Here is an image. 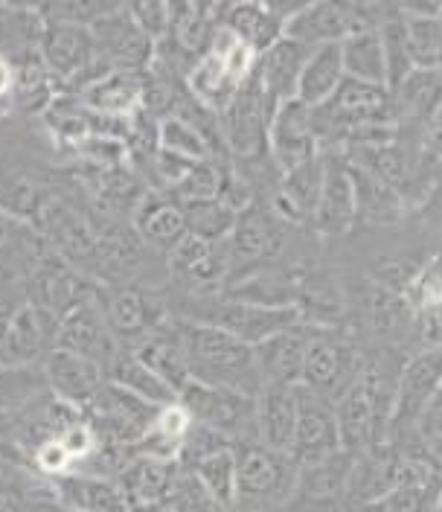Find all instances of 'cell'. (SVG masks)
Segmentation results:
<instances>
[{"instance_id":"obj_45","label":"cell","mask_w":442,"mask_h":512,"mask_svg":"<svg viewBox=\"0 0 442 512\" xmlns=\"http://www.w3.org/2000/svg\"><path fill=\"white\" fill-rule=\"evenodd\" d=\"M230 446L233 443L227 437H221L219 431L192 422L184 443H181V451H178V466H181V472H192L201 460H207V457H213V454H219Z\"/></svg>"},{"instance_id":"obj_46","label":"cell","mask_w":442,"mask_h":512,"mask_svg":"<svg viewBox=\"0 0 442 512\" xmlns=\"http://www.w3.org/2000/svg\"><path fill=\"white\" fill-rule=\"evenodd\" d=\"M169 510L172 512H230L221 507L216 498H210L204 492V486L192 478L190 472H181L175 480L172 498H169Z\"/></svg>"},{"instance_id":"obj_7","label":"cell","mask_w":442,"mask_h":512,"mask_svg":"<svg viewBox=\"0 0 442 512\" xmlns=\"http://www.w3.org/2000/svg\"><path fill=\"white\" fill-rule=\"evenodd\" d=\"M442 390V344H431L416 352L402 364L399 384H396V405L390 416L387 440L396 434H408L419 419H425L431 402Z\"/></svg>"},{"instance_id":"obj_13","label":"cell","mask_w":442,"mask_h":512,"mask_svg":"<svg viewBox=\"0 0 442 512\" xmlns=\"http://www.w3.org/2000/svg\"><path fill=\"white\" fill-rule=\"evenodd\" d=\"M297 399H300V414H297V428H294V440L288 451L291 460L297 466H309V463L329 460L338 451H344L335 405L312 390H306L303 384H297Z\"/></svg>"},{"instance_id":"obj_16","label":"cell","mask_w":442,"mask_h":512,"mask_svg":"<svg viewBox=\"0 0 442 512\" xmlns=\"http://www.w3.org/2000/svg\"><path fill=\"white\" fill-rule=\"evenodd\" d=\"M320 155L315 137L312 108L300 99L283 102L268 126V160L277 166V172H288L306 160Z\"/></svg>"},{"instance_id":"obj_37","label":"cell","mask_w":442,"mask_h":512,"mask_svg":"<svg viewBox=\"0 0 442 512\" xmlns=\"http://www.w3.org/2000/svg\"><path fill=\"white\" fill-rule=\"evenodd\" d=\"M390 94H396L393 102H396L399 114L405 111V114H413L428 123L442 102V67L440 70H413L411 76Z\"/></svg>"},{"instance_id":"obj_48","label":"cell","mask_w":442,"mask_h":512,"mask_svg":"<svg viewBox=\"0 0 442 512\" xmlns=\"http://www.w3.org/2000/svg\"><path fill=\"white\" fill-rule=\"evenodd\" d=\"M428 146L442 155V102L437 105V111L431 114V120H428Z\"/></svg>"},{"instance_id":"obj_35","label":"cell","mask_w":442,"mask_h":512,"mask_svg":"<svg viewBox=\"0 0 442 512\" xmlns=\"http://www.w3.org/2000/svg\"><path fill=\"white\" fill-rule=\"evenodd\" d=\"M105 379H108L111 384H117V387H123V390H128L131 396H137V399L149 402L152 408L172 405V402L178 399V396H175V390L163 382L152 367H146L137 355H131V352L126 350L120 352V355H117V361L108 367Z\"/></svg>"},{"instance_id":"obj_11","label":"cell","mask_w":442,"mask_h":512,"mask_svg":"<svg viewBox=\"0 0 442 512\" xmlns=\"http://www.w3.org/2000/svg\"><path fill=\"white\" fill-rule=\"evenodd\" d=\"M355 454L338 451L329 460L297 466L285 512H347V483Z\"/></svg>"},{"instance_id":"obj_42","label":"cell","mask_w":442,"mask_h":512,"mask_svg":"<svg viewBox=\"0 0 442 512\" xmlns=\"http://www.w3.org/2000/svg\"><path fill=\"white\" fill-rule=\"evenodd\" d=\"M224 160H198L184 172V178L169 190V198L181 207L219 198Z\"/></svg>"},{"instance_id":"obj_36","label":"cell","mask_w":442,"mask_h":512,"mask_svg":"<svg viewBox=\"0 0 442 512\" xmlns=\"http://www.w3.org/2000/svg\"><path fill=\"white\" fill-rule=\"evenodd\" d=\"M349 175H352V187H355V207L358 216H367L370 222H393L402 213V198L393 187H387L376 175L364 172L361 166L349 163Z\"/></svg>"},{"instance_id":"obj_41","label":"cell","mask_w":442,"mask_h":512,"mask_svg":"<svg viewBox=\"0 0 442 512\" xmlns=\"http://www.w3.org/2000/svg\"><path fill=\"white\" fill-rule=\"evenodd\" d=\"M181 210H184V219H187V233L204 239V242H213V245L227 242V236H230V230L236 224V216H239L230 207H224L219 198L187 204Z\"/></svg>"},{"instance_id":"obj_50","label":"cell","mask_w":442,"mask_h":512,"mask_svg":"<svg viewBox=\"0 0 442 512\" xmlns=\"http://www.w3.org/2000/svg\"><path fill=\"white\" fill-rule=\"evenodd\" d=\"M0 512H21V510H18L12 501H3V498H0Z\"/></svg>"},{"instance_id":"obj_52","label":"cell","mask_w":442,"mask_h":512,"mask_svg":"<svg viewBox=\"0 0 442 512\" xmlns=\"http://www.w3.org/2000/svg\"><path fill=\"white\" fill-rule=\"evenodd\" d=\"M431 428H442V425H431Z\"/></svg>"},{"instance_id":"obj_19","label":"cell","mask_w":442,"mask_h":512,"mask_svg":"<svg viewBox=\"0 0 442 512\" xmlns=\"http://www.w3.org/2000/svg\"><path fill=\"white\" fill-rule=\"evenodd\" d=\"M323 160H326L323 190H320L309 224L320 236L332 239V236H344L352 227V222L358 219V207H355V187H352L347 158H341L335 152H329V155L323 152Z\"/></svg>"},{"instance_id":"obj_24","label":"cell","mask_w":442,"mask_h":512,"mask_svg":"<svg viewBox=\"0 0 442 512\" xmlns=\"http://www.w3.org/2000/svg\"><path fill=\"white\" fill-rule=\"evenodd\" d=\"M309 53H312V47L283 35L256 59V70H253L256 82L274 108L297 99V82H300V73H303Z\"/></svg>"},{"instance_id":"obj_49","label":"cell","mask_w":442,"mask_h":512,"mask_svg":"<svg viewBox=\"0 0 442 512\" xmlns=\"http://www.w3.org/2000/svg\"><path fill=\"white\" fill-rule=\"evenodd\" d=\"M128 512H172L169 504H152V507H131Z\"/></svg>"},{"instance_id":"obj_38","label":"cell","mask_w":442,"mask_h":512,"mask_svg":"<svg viewBox=\"0 0 442 512\" xmlns=\"http://www.w3.org/2000/svg\"><path fill=\"white\" fill-rule=\"evenodd\" d=\"M44 393L41 367H0V411L24 414Z\"/></svg>"},{"instance_id":"obj_4","label":"cell","mask_w":442,"mask_h":512,"mask_svg":"<svg viewBox=\"0 0 442 512\" xmlns=\"http://www.w3.org/2000/svg\"><path fill=\"white\" fill-rule=\"evenodd\" d=\"M178 405L190 414L192 422L219 431L230 443L256 440L253 396L213 387V384L187 382V387L178 393Z\"/></svg>"},{"instance_id":"obj_27","label":"cell","mask_w":442,"mask_h":512,"mask_svg":"<svg viewBox=\"0 0 442 512\" xmlns=\"http://www.w3.org/2000/svg\"><path fill=\"white\" fill-rule=\"evenodd\" d=\"M15 85H12V120H41V114L50 108V102L62 94L59 82L44 67L38 50L21 53L12 59Z\"/></svg>"},{"instance_id":"obj_31","label":"cell","mask_w":442,"mask_h":512,"mask_svg":"<svg viewBox=\"0 0 442 512\" xmlns=\"http://www.w3.org/2000/svg\"><path fill=\"white\" fill-rule=\"evenodd\" d=\"M131 355H137L146 367H152L163 382L175 390V396L187 387L190 382V370L184 361V352L175 341V315H169V320L160 326L158 332H152L149 338H143L140 344H134Z\"/></svg>"},{"instance_id":"obj_15","label":"cell","mask_w":442,"mask_h":512,"mask_svg":"<svg viewBox=\"0 0 442 512\" xmlns=\"http://www.w3.org/2000/svg\"><path fill=\"white\" fill-rule=\"evenodd\" d=\"M35 50L62 91L73 88L96 64V47L88 27L44 21Z\"/></svg>"},{"instance_id":"obj_21","label":"cell","mask_w":442,"mask_h":512,"mask_svg":"<svg viewBox=\"0 0 442 512\" xmlns=\"http://www.w3.org/2000/svg\"><path fill=\"white\" fill-rule=\"evenodd\" d=\"M280 245H283V222L271 213V207H262L256 201L236 216V224L227 236L230 268L233 262L259 265L280 254Z\"/></svg>"},{"instance_id":"obj_39","label":"cell","mask_w":442,"mask_h":512,"mask_svg":"<svg viewBox=\"0 0 442 512\" xmlns=\"http://www.w3.org/2000/svg\"><path fill=\"white\" fill-rule=\"evenodd\" d=\"M192 478L204 486L210 498H216L221 507L233 512L236 507V460H233V446L224 448L219 454L201 460L190 472Z\"/></svg>"},{"instance_id":"obj_23","label":"cell","mask_w":442,"mask_h":512,"mask_svg":"<svg viewBox=\"0 0 442 512\" xmlns=\"http://www.w3.org/2000/svg\"><path fill=\"white\" fill-rule=\"evenodd\" d=\"M253 414H256V440L274 451H291L300 399L297 384H262L253 396Z\"/></svg>"},{"instance_id":"obj_47","label":"cell","mask_w":442,"mask_h":512,"mask_svg":"<svg viewBox=\"0 0 442 512\" xmlns=\"http://www.w3.org/2000/svg\"><path fill=\"white\" fill-rule=\"evenodd\" d=\"M134 24L143 30V35L158 47L169 35V3L160 0H146V3H126Z\"/></svg>"},{"instance_id":"obj_12","label":"cell","mask_w":442,"mask_h":512,"mask_svg":"<svg viewBox=\"0 0 442 512\" xmlns=\"http://www.w3.org/2000/svg\"><path fill=\"white\" fill-rule=\"evenodd\" d=\"M88 30L94 38L96 64H105L111 70H131V73H143L152 64L155 44L134 24L126 3L102 15Z\"/></svg>"},{"instance_id":"obj_18","label":"cell","mask_w":442,"mask_h":512,"mask_svg":"<svg viewBox=\"0 0 442 512\" xmlns=\"http://www.w3.org/2000/svg\"><path fill=\"white\" fill-rule=\"evenodd\" d=\"M59 320L24 300L6 320V367H41L56 350Z\"/></svg>"},{"instance_id":"obj_28","label":"cell","mask_w":442,"mask_h":512,"mask_svg":"<svg viewBox=\"0 0 442 512\" xmlns=\"http://www.w3.org/2000/svg\"><path fill=\"white\" fill-rule=\"evenodd\" d=\"M131 227L158 256L169 254L187 236V219L181 204L160 192H146V198L131 216Z\"/></svg>"},{"instance_id":"obj_10","label":"cell","mask_w":442,"mask_h":512,"mask_svg":"<svg viewBox=\"0 0 442 512\" xmlns=\"http://www.w3.org/2000/svg\"><path fill=\"white\" fill-rule=\"evenodd\" d=\"M91 114L108 120H131L143 111V73L111 70L94 64L73 88H67Z\"/></svg>"},{"instance_id":"obj_6","label":"cell","mask_w":442,"mask_h":512,"mask_svg":"<svg viewBox=\"0 0 442 512\" xmlns=\"http://www.w3.org/2000/svg\"><path fill=\"white\" fill-rule=\"evenodd\" d=\"M82 414L96 434V443L131 448L146 434V428L152 425L158 408H152L149 402L131 396L128 390L105 379V384L99 387V393Z\"/></svg>"},{"instance_id":"obj_26","label":"cell","mask_w":442,"mask_h":512,"mask_svg":"<svg viewBox=\"0 0 442 512\" xmlns=\"http://www.w3.org/2000/svg\"><path fill=\"white\" fill-rule=\"evenodd\" d=\"M53 504L67 512H128L126 495L117 480L67 472L50 480Z\"/></svg>"},{"instance_id":"obj_43","label":"cell","mask_w":442,"mask_h":512,"mask_svg":"<svg viewBox=\"0 0 442 512\" xmlns=\"http://www.w3.org/2000/svg\"><path fill=\"white\" fill-rule=\"evenodd\" d=\"M381 44H384V59H387V88H399L413 73L411 50H408V35L402 15H387L379 27Z\"/></svg>"},{"instance_id":"obj_5","label":"cell","mask_w":442,"mask_h":512,"mask_svg":"<svg viewBox=\"0 0 442 512\" xmlns=\"http://www.w3.org/2000/svg\"><path fill=\"white\" fill-rule=\"evenodd\" d=\"M361 364L364 361L358 358V350L341 329H317L306 350L300 384L335 405L358 379Z\"/></svg>"},{"instance_id":"obj_29","label":"cell","mask_w":442,"mask_h":512,"mask_svg":"<svg viewBox=\"0 0 442 512\" xmlns=\"http://www.w3.org/2000/svg\"><path fill=\"white\" fill-rule=\"evenodd\" d=\"M181 475L178 463L166 460H149V457H131L123 475L117 478L128 510L131 507H152V504H169L175 480Z\"/></svg>"},{"instance_id":"obj_20","label":"cell","mask_w":442,"mask_h":512,"mask_svg":"<svg viewBox=\"0 0 442 512\" xmlns=\"http://www.w3.org/2000/svg\"><path fill=\"white\" fill-rule=\"evenodd\" d=\"M317 329L320 326L300 320L280 335L268 338L265 344L253 347V361H256L262 384H300L306 350H309Z\"/></svg>"},{"instance_id":"obj_51","label":"cell","mask_w":442,"mask_h":512,"mask_svg":"<svg viewBox=\"0 0 442 512\" xmlns=\"http://www.w3.org/2000/svg\"><path fill=\"white\" fill-rule=\"evenodd\" d=\"M428 512H442V492H440V495H437V501L431 504V510H428Z\"/></svg>"},{"instance_id":"obj_9","label":"cell","mask_w":442,"mask_h":512,"mask_svg":"<svg viewBox=\"0 0 442 512\" xmlns=\"http://www.w3.org/2000/svg\"><path fill=\"white\" fill-rule=\"evenodd\" d=\"M56 192H62V184L47 166L27 158L0 155V213L12 222L32 227Z\"/></svg>"},{"instance_id":"obj_44","label":"cell","mask_w":442,"mask_h":512,"mask_svg":"<svg viewBox=\"0 0 442 512\" xmlns=\"http://www.w3.org/2000/svg\"><path fill=\"white\" fill-rule=\"evenodd\" d=\"M120 3H108V0H53V3H41L38 12L44 21L53 24H70V27H91L102 15H108L111 9H117Z\"/></svg>"},{"instance_id":"obj_22","label":"cell","mask_w":442,"mask_h":512,"mask_svg":"<svg viewBox=\"0 0 442 512\" xmlns=\"http://www.w3.org/2000/svg\"><path fill=\"white\" fill-rule=\"evenodd\" d=\"M326 160L323 152L288 172H280L277 190L271 192V213L283 224H309L323 190Z\"/></svg>"},{"instance_id":"obj_32","label":"cell","mask_w":442,"mask_h":512,"mask_svg":"<svg viewBox=\"0 0 442 512\" xmlns=\"http://www.w3.org/2000/svg\"><path fill=\"white\" fill-rule=\"evenodd\" d=\"M190 425V414L178 405V399L172 405H163V408H158L152 425L146 428V434L131 446V457L178 463V451H181V443H184Z\"/></svg>"},{"instance_id":"obj_25","label":"cell","mask_w":442,"mask_h":512,"mask_svg":"<svg viewBox=\"0 0 442 512\" xmlns=\"http://www.w3.org/2000/svg\"><path fill=\"white\" fill-rule=\"evenodd\" d=\"M297 6H277V3H221L219 24L233 32L242 44H248L256 56H262L274 41L283 38L285 18Z\"/></svg>"},{"instance_id":"obj_2","label":"cell","mask_w":442,"mask_h":512,"mask_svg":"<svg viewBox=\"0 0 442 512\" xmlns=\"http://www.w3.org/2000/svg\"><path fill=\"white\" fill-rule=\"evenodd\" d=\"M233 460H236L233 512L283 510L297 478V463L291 460V454L262 446L259 440H242L233 443Z\"/></svg>"},{"instance_id":"obj_40","label":"cell","mask_w":442,"mask_h":512,"mask_svg":"<svg viewBox=\"0 0 442 512\" xmlns=\"http://www.w3.org/2000/svg\"><path fill=\"white\" fill-rule=\"evenodd\" d=\"M158 149L169 152V155H178V158L192 160H219L213 155L207 137L192 128L190 123H184L181 117H163L158 120Z\"/></svg>"},{"instance_id":"obj_14","label":"cell","mask_w":442,"mask_h":512,"mask_svg":"<svg viewBox=\"0 0 442 512\" xmlns=\"http://www.w3.org/2000/svg\"><path fill=\"white\" fill-rule=\"evenodd\" d=\"M56 347L67 352H76L88 361L99 364L105 373L108 367L117 361V355L123 352L117 335L111 332L108 318H105V309L99 303V291H96L94 300L76 306L73 312H67L59 320V332H56Z\"/></svg>"},{"instance_id":"obj_3","label":"cell","mask_w":442,"mask_h":512,"mask_svg":"<svg viewBox=\"0 0 442 512\" xmlns=\"http://www.w3.org/2000/svg\"><path fill=\"white\" fill-rule=\"evenodd\" d=\"M274 105L265 99L256 73L239 88L233 102L219 114L221 143L227 158L259 160L268 155V126L274 117Z\"/></svg>"},{"instance_id":"obj_17","label":"cell","mask_w":442,"mask_h":512,"mask_svg":"<svg viewBox=\"0 0 442 512\" xmlns=\"http://www.w3.org/2000/svg\"><path fill=\"white\" fill-rule=\"evenodd\" d=\"M41 376L47 393L76 411H85L105 384V370L99 364L59 347L41 361Z\"/></svg>"},{"instance_id":"obj_1","label":"cell","mask_w":442,"mask_h":512,"mask_svg":"<svg viewBox=\"0 0 442 512\" xmlns=\"http://www.w3.org/2000/svg\"><path fill=\"white\" fill-rule=\"evenodd\" d=\"M175 341L184 352L190 382L213 384L245 396L259 393L262 379L253 361V347L242 344L239 338L207 323L175 318Z\"/></svg>"},{"instance_id":"obj_33","label":"cell","mask_w":442,"mask_h":512,"mask_svg":"<svg viewBox=\"0 0 442 512\" xmlns=\"http://www.w3.org/2000/svg\"><path fill=\"white\" fill-rule=\"evenodd\" d=\"M344 79L347 76H344V64H341V47L338 44L315 47L303 64V73L297 82V99L309 108H317L326 99H332Z\"/></svg>"},{"instance_id":"obj_8","label":"cell","mask_w":442,"mask_h":512,"mask_svg":"<svg viewBox=\"0 0 442 512\" xmlns=\"http://www.w3.org/2000/svg\"><path fill=\"white\" fill-rule=\"evenodd\" d=\"M96 291L99 286L94 280H88L82 271H76L62 256L50 254L47 248L24 283V294L32 306H38L41 312L53 315L56 320H62L76 306L94 300Z\"/></svg>"},{"instance_id":"obj_30","label":"cell","mask_w":442,"mask_h":512,"mask_svg":"<svg viewBox=\"0 0 442 512\" xmlns=\"http://www.w3.org/2000/svg\"><path fill=\"white\" fill-rule=\"evenodd\" d=\"M221 3H169V35L166 41L195 62L207 53L210 38L219 27Z\"/></svg>"},{"instance_id":"obj_34","label":"cell","mask_w":442,"mask_h":512,"mask_svg":"<svg viewBox=\"0 0 442 512\" xmlns=\"http://www.w3.org/2000/svg\"><path fill=\"white\" fill-rule=\"evenodd\" d=\"M338 47H341V64H344L347 79L387 88V59H384V44H381L379 30L352 32Z\"/></svg>"}]
</instances>
